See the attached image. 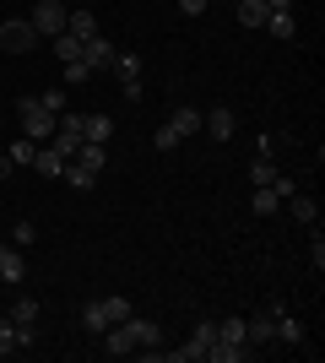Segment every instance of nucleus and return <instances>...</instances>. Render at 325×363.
Wrapping results in <instances>:
<instances>
[{
    "label": "nucleus",
    "instance_id": "nucleus-39",
    "mask_svg": "<svg viewBox=\"0 0 325 363\" xmlns=\"http://www.w3.org/2000/svg\"><path fill=\"white\" fill-rule=\"evenodd\" d=\"M0 223H6V212H0Z\"/></svg>",
    "mask_w": 325,
    "mask_h": 363
},
{
    "label": "nucleus",
    "instance_id": "nucleus-10",
    "mask_svg": "<svg viewBox=\"0 0 325 363\" xmlns=\"http://www.w3.org/2000/svg\"><path fill=\"white\" fill-rule=\"evenodd\" d=\"M217 342H222V347H249V342H244V320H239V315L217 320Z\"/></svg>",
    "mask_w": 325,
    "mask_h": 363
},
{
    "label": "nucleus",
    "instance_id": "nucleus-19",
    "mask_svg": "<svg viewBox=\"0 0 325 363\" xmlns=\"http://www.w3.org/2000/svg\"><path fill=\"white\" fill-rule=\"evenodd\" d=\"M266 0H239V22H244V28H266Z\"/></svg>",
    "mask_w": 325,
    "mask_h": 363
},
{
    "label": "nucleus",
    "instance_id": "nucleus-8",
    "mask_svg": "<svg viewBox=\"0 0 325 363\" xmlns=\"http://www.w3.org/2000/svg\"><path fill=\"white\" fill-rule=\"evenodd\" d=\"M108 136H114V120H108V114H81V141H98V147H103Z\"/></svg>",
    "mask_w": 325,
    "mask_h": 363
},
{
    "label": "nucleus",
    "instance_id": "nucleus-23",
    "mask_svg": "<svg viewBox=\"0 0 325 363\" xmlns=\"http://www.w3.org/2000/svg\"><path fill=\"white\" fill-rule=\"evenodd\" d=\"M114 76H120V82H141V60L120 49V55H114Z\"/></svg>",
    "mask_w": 325,
    "mask_h": 363
},
{
    "label": "nucleus",
    "instance_id": "nucleus-7",
    "mask_svg": "<svg viewBox=\"0 0 325 363\" xmlns=\"http://www.w3.org/2000/svg\"><path fill=\"white\" fill-rule=\"evenodd\" d=\"M201 130L212 141H233V108H212V114H201Z\"/></svg>",
    "mask_w": 325,
    "mask_h": 363
},
{
    "label": "nucleus",
    "instance_id": "nucleus-13",
    "mask_svg": "<svg viewBox=\"0 0 325 363\" xmlns=\"http://www.w3.org/2000/svg\"><path fill=\"white\" fill-rule=\"evenodd\" d=\"M33 152H38V141H33V136H16L11 152H6V163H11V168H33Z\"/></svg>",
    "mask_w": 325,
    "mask_h": 363
},
{
    "label": "nucleus",
    "instance_id": "nucleus-21",
    "mask_svg": "<svg viewBox=\"0 0 325 363\" xmlns=\"http://www.w3.org/2000/svg\"><path fill=\"white\" fill-rule=\"evenodd\" d=\"M55 55H60V65L81 60V38H76V33H55Z\"/></svg>",
    "mask_w": 325,
    "mask_h": 363
},
{
    "label": "nucleus",
    "instance_id": "nucleus-25",
    "mask_svg": "<svg viewBox=\"0 0 325 363\" xmlns=\"http://www.w3.org/2000/svg\"><path fill=\"white\" fill-rule=\"evenodd\" d=\"M287 206H293V217H298V223H314V217H320V206H314V201L304 196V190H298V196H287Z\"/></svg>",
    "mask_w": 325,
    "mask_h": 363
},
{
    "label": "nucleus",
    "instance_id": "nucleus-37",
    "mask_svg": "<svg viewBox=\"0 0 325 363\" xmlns=\"http://www.w3.org/2000/svg\"><path fill=\"white\" fill-rule=\"evenodd\" d=\"M179 6H185V16H201L206 6H212V0H179Z\"/></svg>",
    "mask_w": 325,
    "mask_h": 363
},
{
    "label": "nucleus",
    "instance_id": "nucleus-38",
    "mask_svg": "<svg viewBox=\"0 0 325 363\" xmlns=\"http://www.w3.org/2000/svg\"><path fill=\"white\" fill-rule=\"evenodd\" d=\"M287 6H293V0H266V11H287Z\"/></svg>",
    "mask_w": 325,
    "mask_h": 363
},
{
    "label": "nucleus",
    "instance_id": "nucleus-2",
    "mask_svg": "<svg viewBox=\"0 0 325 363\" xmlns=\"http://www.w3.org/2000/svg\"><path fill=\"white\" fill-rule=\"evenodd\" d=\"M16 120H22V136H33L38 147L55 136V114H44V108L33 104V98H22V104H16Z\"/></svg>",
    "mask_w": 325,
    "mask_h": 363
},
{
    "label": "nucleus",
    "instance_id": "nucleus-28",
    "mask_svg": "<svg viewBox=\"0 0 325 363\" xmlns=\"http://www.w3.org/2000/svg\"><path fill=\"white\" fill-rule=\"evenodd\" d=\"M16 352V325H11V315H0V358H11Z\"/></svg>",
    "mask_w": 325,
    "mask_h": 363
},
{
    "label": "nucleus",
    "instance_id": "nucleus-33",
    "mask_svg": "<svg viewBox=\"0 0 325 363\" xmlns=\"http://www.w3.org/2000/svg\"><path fill=\"white\" fill-rule=\"evenodd\" d=\"M11 239H16V244H22V250H28V244H33V239H38V228H33V223H16V228H11Z\"/></svg>",
    "mask_w": 325,
    "mask_h": 363
},
{
    "label": "nucleus",
    "instance_id": "nucleus-6",
    "mask_svg": "<svg viewBox=\"0 0 325 363\" xmlns=\"http://www.w3.org/2000/svg\"><path fill=\"white\" fill-rule=\"evenodd\" d=\"M125 325H130V342H136L141 352H152L157 342H163V325H157V320H141V315H130Z\"/></svg>",
    "mask_w": 325,
    "mask_h": 363
},
{
    "label": "nucleus",
    "instance_id": "nucleus-35",
    "mask_svg": "<svg viewBox=\"0 0 325 363\" xmlns=\"http://www.w3.org/2000/svg\"><path fill=\"white\" fill-rule=\"evenodd\" d=\"M38 342V325H16V347H33Z\"/></svg>",
    "mask_w": 325,
    "mask_h": 363
},
{
    "label": "nucleus",
    "instance_id": "nucleus-1",
    "mask_svg": "<svg viewBox=\"0 0 325 363\" xmlns=\"http://www.w3.org/2000/svg\"><path fill=\"white\" fill-rule=\"evenodd\" d=\"M65 16H71V6L65 0H38L28 11V22H33V33L38 38H55V33H65Z\"/></svg>",
    "mask_w": 325,
    "mask_h": 363
},
{
    "label": "nucleus",
    "instance_id": "nucleus-27",
    "mask_svg": "<svg viewBox=\"0 0 325 363\" xmlns=\"http://www.w3.org/2000/svg\"><path fill=\"white\" fill-rule=\"evenodd\" d=\"M249 179H255V190L277 179V168H271V157H255V163H249Z\"/></svg>",
    "mask_w": 325,
    "mask_h": 363
},
{
    "label": "nucleus",
    "instance_id": "nucleus-18",
    "mask_svg": "<svg viewBox=\"0 0 325 363\" xmlns=\"http://www.w3.org/2000/svg\"><path fill=\"white\" fill-rule=\"evenodd\" d=\"M266 28H271V38H282V44H287V38L298 33V22H293V11H271V16H266Z\"/></svg>",
    "mask_w": 325,
    "mask_h": 363
},
{
    "label": "nucleus",
    "instance_id": "nucleus-14",
    "mask_svg": "<svg viewBox=\"0 0 325 363\" xmlns=\"http://www.w3.org/2000/svg\"><path fill=\"white\" fill-rule=\"evenodd\" d=\"M81 325H87V331H98V336H103L108 325H114V320H108V309H103V298H93L87 309H81Z\"/></svg>",
    "mask_w": 325,
    "mask_h": 363
},
{
    "label": "nucleus",
    "instance_id": "nucleus-11",
    "mask_svg": "<svg viewBox=\"0 0 325 363\" xmlns=\"http://www.w3.org/2000/svg\"><path fill=\"white\" fill-rule=\"evenodd\" d=\"M65 163H71V157H60L55 147H38V152H33V168H38V174H49V179H55V174H65Z\"/></svg>",
    "mask_w": 325,
    "mask_h": 363
},
{
    "label": "nucleus",
    "instance_id": "nucleus-36",
    "mask_svg": "<svg viewBox=\"0 0 325 363\" xmlns=\"http://www.w3.org/2000/svg\"><path fill=\"white\" fill-rule=\"evenodd\" d=\"M120 98L125 104H141V82H120Z\"/></svg>",
    "mask_w": 325,
    "mask_h": 363
},
{
    "label": "nucleus",
    "instance_id": "nucleus-15",
    "mask_svg": "<svg viewBox=\"0 0 325 363\" xmlns=\"http://www.w3.org/2000/svg\"><path fill=\"white\" fill-rule=\"evenodd\" d=\"M33 104L44 108V114H55V120H60V114H65V87H44V92H33Z\"/></svg>",
    "mask_w": 325,
    "mask_h": 363
},
{
    "label": "nucleus",
    "instance_id": "nucleus-12",
    "mask_svg": "<svg viewBox=\"0 0 325 363\" xmlns=\"http://www.w3.org/2000/svg\"><path fill=\"white\" fill-rule=\"evenodd\" d=\"M71 163H81V168H93V174H103V163H108V152L98 147V141H81V147H76V157H71Z\"/></svg>",
    "mask_w": 325,
    "mask_h": 363
},
{
    "label": "nucleus",
    "instance_id": "nucleus-3",
    "mask_svg": "<svg viewBox=\"0 0 325 363\" xmlns=\"http://www.w3.org/2000/svg\"><path fill=\"white\" fill-rule=\"evenodd\" d=\"M0 44L11 49V55H28V49H38V33H33L28 16H6L0 22Z\"/></svg>",
    "mask_w": 325,
    "mask_h": 363
},
{
    "label": "nucleus",
    "instance_id": "nucleus-34",
    "mask_svg": "<svg viewBox=\"0 0 325 363\" xmlns=\"http://www.w3.org/2000/svg\"><path fill=\"white\" fill-rule=\"evenodd\" d=\"M309 260H314V272H325V239L314 233V244H309Z\"/></svg>",
    "mask_w": 325,
    "mask_h": 363
},
{
    "label": "nucleus",
    "instance_id": "nucleus-24",
    "mask_svg": "<svg viewBox=\"0 0 325 363\" xmlns=\"http://www.w3.org/2000/svg\"><path fill=\"white\" fill-rule=\"evenodd\" d=\"M65 179H71V190H93L98 174H93V168H81V163H65Z\"/></svg>",
    "mask_w": 325,
    "mask_h": 363
},
{
    "label": "nucleus",
    "instance_id": "nucleus-4",
    "mask_svg": "<svg viewBox=\"0 0 325 363\" xmlns=\"http://www.w3.org/2000/svg\"><path fill=\"white\" fill-rule=\"evenodd\" d=\"M277 309H282V303H266V309H255V315L244 320V342H249V347H266V342H271V331H277Z\"/></svg>",
    "mask_w": 325,
    "mask_h": 363
},
{
    "label": "nucleus",
    "instance_id": "nucleus-9",
    "mask_svg": "<svg viewBox=\"0 0 325 363\" xmlns=\"http://www.w3.org/2000/svg\"><path fill=\"white\" fill-rule=\"evenodd\" d=\"M271 336H277V342H287V347H304V325H298L287 309H277V331H271Z\"/></svg>",
    "mask_w": 325,
    "mask_h": 363
},
{
    "label": "nucleus",
    "instance_id": "nucleus-5",
    "mask_svg": "<svg viewBox=\"0 0 325 363\" xmlns=\"http://www.w3.org/2000/svg\"><path fill=\"white\" fill-rule=\"evenodd\" d=\"M114 55H120V49L108 44V38H81V65H93V71H103V65H114Z\"/></svg>",
    "mask_w": 325,
    "mask_h": 363
},
{
    "label": "nucleus",
    "instance_id": "nucleus-29",
    "mask_svg": "<svg viewBox=\"0 0 325 363\" xmlns=\"http://www.w3.org/2000/svg\"><path fill=\"white\" fill-rule=\"evenodd\" d=\"M152 147L157 152H173V147H179V130H173V125H157V130H152Z\"/></svg>",
    "mask_w": 325,
    "mask_h": 363
},
{
    "label": "nucleus",
    "instance_id": "nucleus-26",
    "mask_svg": "<svg viewBox=\"0 0 325 363\" xmlns=\"http://www.w3.org/2000/svg\"><path fill=\"white\" fill-rule=\"evenodd\" d=\"M277 206L282 201L271 196V184H261V190H255V217H277Z\"/></svg>",
    "mask_w": 325,
    "mask_h": 363
},
{
    "label": "nucleus",
    "instance_id": "nucleus-32",
    "mask_svg": "<svg viewBox=\"0 0 325 363\" xmlns=\"http://www.w3.org/2000/svg\"><path fill=\"white\" fill-rule=\"evenodd\" d=\"M271 196H277V201L298 196V179H287V174H277V179H271Z\"/></svg>",
    "mask_w": 325,
    "mask_h": 363
},
{
    "label": "nucleus",
    "instance_id": "nucleus-22",
    "mask_svg": "<svg viewBox=\"0 0 325 363\" xmlns=\"http://www.w3.org/2000/svg\"><path fill=\"white\" fill-rule=\"evenodd\" d=\"M11 325H38V298H16L11 303Z\"/></svg>",
    "mask_w": 325,
    "mask_h": 363
},
{
    "label": "nucleus",
    "instance_id": "nucleus-16",
    "mask_svg": "<svg viewBox=\"0 0 325 363\" xmlns=\"http://www.w3.org/2000/svg\"><path fill=\"white\" fill-rule=\"evenodd\" d=\"M169 125L179 130V136H195V130H201V108H190V104H185V108H173V120H169Z\"/></svg>",
    "mask_w": 325,
    "mask_h": 363
},
{
    "label": "nucleus",
    "instance_id": "nucleus-20",
    "mask_svg": "<svg viewBox=\"0 0 325 363\" xmlns=\"http://www.w3.org/2000/svg\"><path fill=\"white\" fill-rule=\"evenodd\" d=\"M65 33H76V38H93V33H98V16H93V11H71V16H65Z\"/></svg>",
    "mask_w": 325,
    "mask_h": 363
},
{
    "label": "nucleus",
    "instance_id": "nucleus-17",
    "mask_svg": "<svg viewBox=\"0 0 325 363\" xmlns=\"http://www.w3.org/2000/svg\"><path fill=\"white\" fill-rule=\"evenodd\" d=\"M22 272H28V266H22V255H16V250H0V282H22Z\"/></svg>",
    "mask_w": 325,
    "mask_h": 363
},
{
    "label": "nucleus",
    "instance_id": "nucleus-30",
    "mask_svg": "<svg viewBox=\"0 0 325 363\" xmlns=\"http://www.w3.org/2000/svg\"><path fill=\"white\" fill-rule=\"evenodd\" d=\"M103 309H108V320H130V315H136V309H130V298H120V293H114V298H103Z\"/></svg>",
    "mask_w": 325,
    "mask_h": 363
},
{
    "label": "nucleus",
    "instance_id": "nucleus-31",
    "mask_svg": "<svg viewBox=\"0 0 325 363\" xmlns=\"http://www.w3.org/2000/svg\"><path fill=\"white\" fill-rule=\"evenodd\" d=\"M87 76H93V65H81V60H65V82H71V87H81Z\"/></svg>",
    "mask_w": 325,
    "mask_h": 363
}]
</instances>
